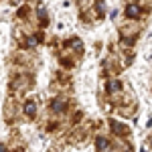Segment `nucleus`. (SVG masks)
Instances as JSON below:
<instances>
[{
    "label": "nucleus",
    "mask_w": 152,
    "mask_h": 152,
    "mask_svg": "<svg viewBox=\"0 0 152 152\" xmlns=\"http://www.w3.org/2000/svg\"><path fill=\"white\" fill-rule=\"evenodd\" d=\"M138 14H140V8L134 6V4H132V6L128 4V16H138Z\"/></svg>",
    "instance_id": "f257e3e1"
}]
</instances>
